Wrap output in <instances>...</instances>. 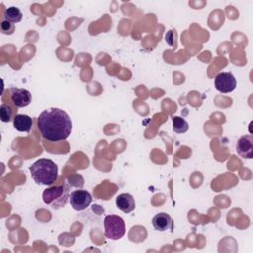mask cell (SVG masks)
<instances>
[{
    "label": "cell",
    "instance_id": "6da1fadb",
    "mask_svg": "<svg viewBox=\"0 0 253 253\" xmlns=\"http://www.w3.org/2000/svg\"><path fill=\"white\" fill-rule=\"evenodd\" d=\"M37 125L42 136L52 142L66 139L72 130L69 115L58 108L43 110L37 119Z\"/></svg>",
    "mask_w": 253,
    "mask_h": 253
},
{
    "label": "cell",
    "instance_id": "7a4b0ae2",
    "mask_svg": "<svg viewBox=\"0 0 253 253\" xmlns=\"http://www.w3.org/2000/svg\"><path fill=\"white\" fill-rule=\"evenodd\" d=\"M31 176L37 184L51 185L58 177L57 165L50 159L41 158L30 166Z\"/></svg>",
    "mask_w": 253,
    "mask_h": 253
},
{
    "label": "cell",
    "instance_id": "3957f363",
    "mask_svg": "<svg viewBox=\"0 0 253 253\" xmlns=\"http://www.w3.org/2000/svg\"><path fill=\"white\" fill-rule=\"evenodd\" d=\"M69 186L66 184L52 186L42 192V201L52 209L63 208L69 200Z\"/></svg>",
    "mask_w": 253,
    "mask_h": 253
},
{
    "label": "cell",
    "instance_id": "277c9868",
    "mask_svg": "<svg viewBox=\"0 0 253 253\" xmlns=\"http://www.w3.org/2000/svg\"><path fill=\"white\" fill-rule=\"evenodd\" d=\"M104 228L105 236L112 240H119L126 233V224L124 219L116 214H109L105 216Z\"/></svg>",
    "mask_w": 253,
    "mask_h": 253
},
{
    "label": "cell",
    "instance_id": "5b68a950",
    "mask_svg": "<svg viewBox=\"0 0 253 253\" xmlns=\"http://www.w3.org/2000/svg\"><path fill=\"white\" fill-rule=\"evenodd\" d=\"M214 87L220 93H230L236 88V79L231 72H220L214 78Z\"/></svg>",
    "mask_w": 253,
    "mask_h": 253
},
{
    "label": "cell",
    "instance_id": "8992f818",
    "mask_svg": "<svg viewBox=\"0 0 253 253\" xmlns=\"http://www.w3.org/2000/svg\"><path fill=\"white\" fill-rule=\"evenodd\" d=\"M69 202L75 211H80L90 206L92 203V197L86 190H75L70 194Z\"/></svg>",
    "mask_w": 253,
    "mask_h": 253
},
{
    "label": "cell",
    "instance_id": "52a82bcc",
    "mask_svg": "<svg viewBox=\"0 0 253 253\" xmlns=\"http://www.w3.org/2000/svg\"><path fill=\"white\" fill-rule=\"evenodd\" d=\"M10 98L16 108H24L32 102V94L27 89H20L16 87L10 88Z\"/></svg>",
    "mask_w": 253,
    "mask_h": 253
},
{
    "label": "cell",
    "instance_id": "ba28073f",
    "mask_svg": "<svg viewBox=\"0 0 253 253\" xmlns=\"http://www.w3.org/2000/svg\"><path fill=\"white\" fill-rule=\"evenodd\" d=\"M236 152L245 159L253 157V137L251 134L242 135L236 142Z\"/></svg>",
    "mask_w": 253,
    "mask_h": 253
},
{
    "label": "cell",
    "instance_id": "9c48e42d",
    "mask_svg": "<svg viewBox=\"0 0 253 253\" xmlns=\"http://www.w3.org/2000/svg\"><path fill=\"white\" fill-rule=\"evenodd\" d=\"M152 225L157 231H167L173 229V219L166 212H159L152 218Z\"/></svg>",
    "mask_w": 253,
    "mask_h": 253
},
{
    "label": "cell",
    "instance_id": "30bf717a",
    "mask_svg": "<svg viewBox=\"0 0 253 253\" xmlns=\"http://www.w3.org/2000/svg\"><path fill=\"white\" fill-rule=\"evenodd\" d=\"M116 205L119 210L124 211L125 213H129L135 208L134 198L128 193H123L117 196Z\"/></svg>",
    "mask_w": 253,
    "mask_h": 253
},
{
    "label": "cell",
    "instance_id": "8fae6325",
    "mask_svg": "<svg viewBox=\"0 0 253 253\" xmlns=\"http://www.w3.org/2000/svg\"><path fill=\"white\" fill-rule=\"evenodd\" d=\"M32 126H33V120L28 115L18 114V115L14 116L13 126L18 131L29 132L31 130V128H32Z\"/></svg>",
    "mask_w": 253,
    "mask_h": 253
},
{
    "label": "cell",
    "instance_id": "7c38bea8",
    "mask_svg": "<svg viewBox=\"0 0 253 253\" xmlns=\"http://www.w3.org/2000/svg\"><path fill=\"white\" fill-rule=\"evenodd\" d=\"M22 17H23L22 12L20 11L19 8L15 7V6L5 9L4 20H6V21H9L11 23H19L22 20Z\"/></svg>",
    "mask_w": 253,
    "mask_h": 253
},
{
    "label": "cell",
    "instance_id": "4fadbf2b",
    "mask_svg": "<svg viewBox=\"0 0 253 253\" xmlns=\"http://www.w3.org/2000/svg\"><path fill=\"white\" fill-rule=\"evenodd\" d=\"M172 122H173V130L176 133H184L189 128V125L187 121L181 117H178V116L173 117Z\"/></svg>",
    "mask_w": 253,
    "mask_h": 253
},
{
    "label": "cell",
    "instance_id": "5bb4252c",
    "mask_svg": "<svg viewBox=\"0 0 253 253\" xmlns=\"http://www.w3.org/2000/svg\"><path fill=\"white\" fill-rule=\"evenodd\" d=\"M13 109L9 104H2L0 107V119L3 123H9L13 118Z\"/></svg>",
    "mask_w": 253,
    "mask_h": 253
},
{
    "label": "cell",
    "instance_id": "9a60e30c",
    "mask_svg": "<svg viewBox=\"0 0 253 253\" xmlns=\"http://www.w3.org/2000/svg\"><path fill=\"white\" fill-rule=\"evenodd\" d=\"M14 25L13 23L9 22V21H6V20H3L2 23H1V31L3 34L5 35H11L14 33Z\"/></svg>",
    "mask_w": 253,
    "mask_h": 253
}]
</instances>
